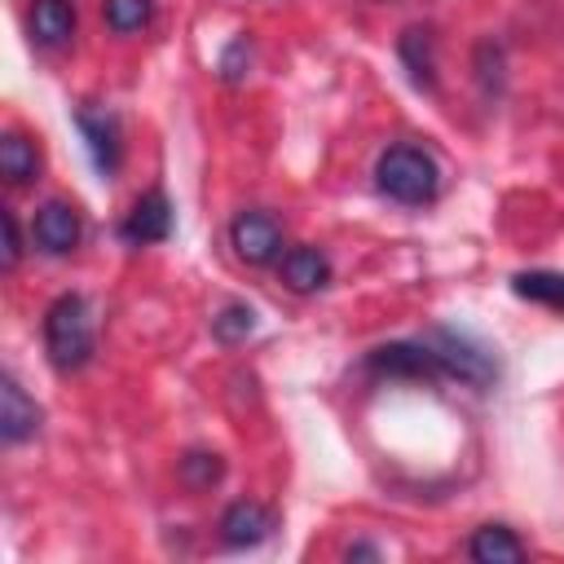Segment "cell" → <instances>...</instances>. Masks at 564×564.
I'll return each instance as SVG.
<instances>
[{
  "label": "cell",
  "instance_id": "5",
  "mask_svg": "<svg viewBox=\"0 0 564 564\" xmlns=\"http://www.w3.org/2000/svg\"><path fill=\"white\" fill-rule=\"evenodd\" d=\"M75 123H79V137L97 163L101 176H110L119 167V123L110 110H93V106H79L75 110Z\"/></svg>",
  "mask_w": 564,
  "mask_h": 564
},
{
  "label": "cell",
  "instance_id": "11",
  "mask_svg": "<svg viewBox=\"0 0 564 564\" xmlns=\"http://www.w3.org/2000/svg\"><path fill=\"white\" fill-rule=\"evenodd\" d=\"M31 40L44 48H57L75 35V4L70 0H31Z\"/></svg>",
  "mask_w": 564,
  "mask_h": 564
},
{
  "label": "cell",
  "instance_id": "19",
  "mask_svg": "<svg viewBox=\"0 0 564 564\" xmlns=\"http://www.w3.org/2000/svg\"><path fill=\"white\" fill-rule=\"evenodd\" d=\"M106 26L128 35V31H141L150 22V0H106Z\"/></svg>",
  "mask_w": 564,
  "mask_h": 564
},
{
  "label": "cell",
  "instance_id": "21",
  "mask_svg": "<svg viewBox=\"0 0 564 564\" xmlns=\"http://www.w3.org/2000/svg\"><path fill=\"white\" fill-rule=\"evenodd\" d=\"M379 551L375 546H366V542H357V546H348V560H375Z\"/></svg>",
  "mask_w": 564,
  "mask_h": 564
},
{
  "label": "cell",
  "instance_id": "13",
  "mask_svg": "<svg viewBox=\"0 0 564 564\" xmlns=\"http://www.w3.org/2000/svg\"><path fill=\"white\" fill-rule=\"evenodd\" d=\"M467 551H471V560H480V564H516V560H524V542H520L507 524H485V529H476L471 542H467Z\"/></svg>",
  "mask_w": 564,
  "mask_h": 564
},
{
  "label": "cell",
  "instance_id": "20",
  "mask_svg": "<svg viewBox=\"0 0 564 564\" xmlns=\"http://www.w3.org/2000/svg\"><path fill=\"white\" fill-rule=\"evenodd\" d=\"M0 225H4V269H18V260H22V234H18L13 212H4Z\"/></svg>",
  "mask_w": 564,
  "mask_h": 564
},
{
  "label": "cell",
  "instance_id": "10",
  "mask_svg": "<svg viewBox=\"0 0 564 564\" xmlns=\"http://www.w3.org/2000/svg\"><path fill=\"white\" fill-rule=\"evenodd\" d=\"M35 427H40V405L22 392V383H18L13 375H4V379H0V436H4L9 445H18V441H26Z\"/></svg>",
  "mask_w": 564,
  "mask_h": 564
},
{
  "label": "cell",
  "instance_id": "9",
  "mask_svg": "<svg viewBox=\"0 0 564 564\" xmlns=\"http://www.w3.org/2000/svg\"><path fill=\"white\" fill-rule=\"evenodd\" d=\"M269 533H273V511H269L264 502L242 498V502L225 507V516H220V538H225V546H256V542H264Z\"/></svg>",
  "mask_w": 564,
  "mask_h": 564
},
{
  "label": "cell",
  "instance_id": "17",
  "mask_svg": "<svg viewBox=\"0 0 564 564\" xmlns=\"http://www.w3.org/2000/svg\"><path fill=\"white\" fill-rule=\"evenodd\" d=\"M251 330H256V308H251V304H225V308L212 317V335H216L220 344H242Z\"/></svg>",
  "mask_w": 564,
  "mask_h": 564
},
{
  "label": "cell",
  "instance_id": "8",
  "mask_svg": "<svg viewBox=\"0 0 564 564\" xmlns=\"http://www.w3.org/2000/svg\"><path fill=\"white\" fill-rule=\"evenodd\" d=\"M172 234V203L163 189H150L132 203L128 220H123V238L132 247H145V242H163Z\"/></svg>",
  "mask_w": 564,
  "mask_h": 564
},
{
  "label": "cell",
  "instance_id": "12",
  "mask_svg": "<svg viewBox=\"0 0 564 564\" xmlns=\"http://www.w3.org/2000/svg\"><path fill=\"white\" fill-rule=\"evenodd\" d=\"M326 278H330V260H326L317 247H291V251L282 256V282H286L291 291H300V295L322 291Z\"/></svg>",
  "mask_w": 564,
  "mask_h": 564
},
{
  "label": "cell",
  "instance_id": "14",
  "mask_svg": "<svg viewBox=\"0 0 564 564\" xmlns=\"http://www.w3.org/2000/svg\"><path fill=\"white\" fill-rule=\"evenodd\" d=\"M40 167V150L22 137V132H4L0 137V176L13 181V185H26Z\"/></svg>",
  "mask_w": 564,
  "mask_h": 564
},
{
  "label": "cell",
  "instance_id": "1",
  "mask_svg": "<svg viewBox=\"0 0 564 564\" xmlns=\"http://www.w3.org/2000/svg\"><path fill=\"white\" fill-rule=\"evenodd\" d=\"M44 348H48V361L62 375L88 366V357H93V313H88L84 295H57L48 304V313H44Z\"/></svg>",
  "mask_w": 564,
  "mask_h": 564
},
{
  "label": "cell",
  "instance_id": "2",
  "mask_svg": "<svg viewBox=\"0 0 564 564\" xmlns=\"http://www.w3.org/2000/svg\"><path fill=\"white\" fill-rule=\"evenodd\" d=\"M375 181H379V189H383L388 198H397V203H405V207H423V203H432L436 189H441V167H436V159H432L427 150H419V145H392V150L379 154Z\"/></svg>",
  "mask_w": 564,
  "mask_h": 564
},
{
  "label": "cell",
  "instance_id": "18",
  "mask_svg": "<svg viewBox=\"0 0 564 564\" xmlns=\"http://www.w3.org/2000/svg\"><path fill=\"white\" fill-rule=\"evenodd\" d=\"M220 471H225L220 454H207V449H189V454L181 458V485H189V489H212V485L220 480Z\"/></svg>",
  "mask_w": 564,
  "mask_h": 564
},
{
  "label": "cell",
  "instance_id": "15",
  "mask_svg": "<svg viewBox=\"0 0 564 564\" xmlns=\"http://www.w3.org/2000/svg\"><path fill=\"white\" fill-rule=\"evenodd\" d=\"M401 62L410 66V79L419 88H432L436 84V57H432V31L423 26H410L401 35Z\"/></svg>",
  "mask_w": 564,
  "mask_h": 564
},
{
  "label": "cell",
  "instance_id": "4",
  "mask_svg": "<svg viewBox=\"0 0 564 564\" xmlns=\"http://www.w3.org/2000/svg\"><path fill=\"white\" fill-rule=\"evenodd\" d=\"M229 242L238 251V260L247 264H269L278 251H282V229L273 216L264 212H238L234 225H229Z\"/></svg>",
  "mask_w": 564,
  "mask_h": 564
},
{
  "label": "cell",
  "instance_id": "6",
  "mask_svg": "<svg viewBox=\"0 0 564 564\" xmlns=\"http://www.w3.org/2000/svg\"><path fill=\"white\" fill-rule=\"evenodd\" d=\"M31 234H35V247H40V251L66 256V251H75V242H79V212H75L70 203L53 198V203H44V207L35 212Z\"/></svg>",
  "mask_w": 564,
  "mask_h": 564
},
{
  "label": "cell",
  "instance_id": "7",
  "mask_svg": "<svg viewBox=\"0 0 564 564\" xmlns=\"http://www.w3.org/2000/svg\"><path fill=\"white\" fill-rule=\"evenodd\" d=\"M366 366L375 375H401V379H436L441 375V366H436V357L427 352L423 339L419 344H379L366 357Z\"/></svg>",
  "mask_w": 564,
  "mask_h": 564
},
{
  "label": "cell",
  "instance_id": "16",
  "mask_svg": "<svg viewBox=\"0 0 564 564\" xmlns=\"http://www.w3.org/2000/svg\"><path fill=\"white\" fill-rule=\"evenodd\" d=\"M511 291H516L520 300H533V304H551V308H564V273L529 269V273H516V278H511Z\"/></svg>",
  "mask_w": 564,
  "mask_h": 564
},
{
  "label": "cell",
  "instance_id": "3",
  "mask_svg": "<svg viewBox=\"0 0 564 564\" xmlns=\"http://www.w3.org/2000/svg\"><path fill=\"white\" fill-rule=\"evenodd\" d=\"M423 344H427V352L436 357L441 375H454V379H463V383H471V388H489V383L498 379L494 352H489L485 344H476L471 335H463V330L436 326V330L423 335Z\"/></svg>",
  "mask_w": 564,
  "mask_h": 564
}]
</instances>
